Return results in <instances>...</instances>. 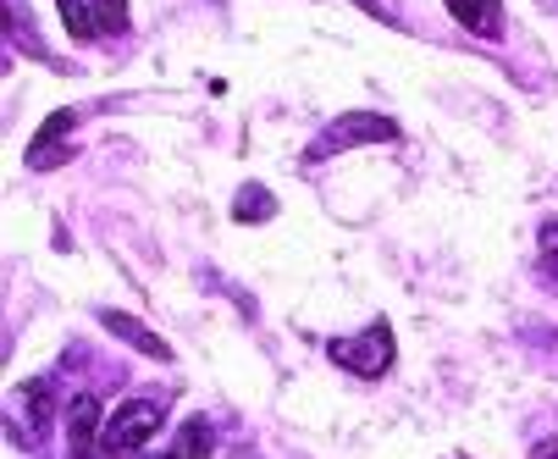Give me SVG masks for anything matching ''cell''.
<instances>
[{"label":"cell","mask_w":558,"mask_h":459,"mask_svg":"<svg viewBox=\"0 0 558 459\" xmlns=\"http://www.w3.org/2000/svg\"><path fill=\"white\" fill-rule=\"evenodd\" d=\"M398 138V122L376 117V111H343L332 128H322L310 138V161H327L338 149H354V144H392Z\"/></svg>","instance_id":"obj_1"},{"label":"cell","mask_w":558,"mask_h":459,"mask_svg":"<svg viewBox=\"0 0 558 459\" xmlns=\"http://www.w3.org/2000/svg\"><path fill=\"white\" fill-rule=\"evenodd\" d=\"M161 426H167V410L155 404V399H128L122 410H111V415H106V454L128 459V454L149 448Z\"/></svg>","instance_id":"obj_2"},{"label":"cell","mask_w":558,"mask_h":459,"mask_svg":"<svg viewBox=\"0 0 558 459\" xmlns=\"http://www.w3.org/2000/svg\"><path fill=\"white\" fill-rule=\"evenodd\" d=\"M327 354H332V365H343V371H354V376L371 382V376H387L398 343H392V327H387V322H371V327L354 333V338H332Z\"/></svg>","instance_id":"obj_3"},{"label":"cell","mask_w":558,"mask_h":459,"mask_svg":"<svg viewBox=\"0 0 558 459\" xmlns=\"http://www.w3.org/2000/svg\"><path fill=\"white\" fill-rule=\"evenodd\" d=\"M66 448H72V459H111L106 454V410L95 394H77L66 404Z\"/></svg>","instance_id":"obj_4"},{"label":"cell","mask_w":558,"mask_h":459,"mask_svg":"<svg viewBox=\"0 0 558 459\" xmlns=\"http://www.w3.org/2000/svg\"><path fill=\"white\" fill-rule=\"evenodd\" d=\"M12 404H17V415H12V443H17V448H39L45 432H50V415H56V404H50V376L23 382V394H17Z\"/></svg>","instance_id":"obj_5"},{"label":"cell","mask_w":558,"mask_h":459,"mask_svg":"<svg viewBox=\"0 0 558 459\" xmlns=\"http://www.w3.org/2000/svg\"><path fill=\"white\" fill-rule=\"evenodd\" d=\"M72 122H77V111H56V117L34 133V144H28V167H34V172H50V167H61V161L72 156V149L61 144V138L72 133Z\"/></svg>","instance_id":"obj_6"},{"label":"cell","mask_w":558,"mask_h":459,"mask_svg":"<svg viewBox=\"0 0 558 459\" xmlns=\"http://www.w3.org/2000/svg\"><path fill=\"white\" fill-rule=\"evenodd\" d=\"M100 322L111 327V338L133 343L138 354H149V360H172V343H167V338H155V333H149L144 322H133V316H122V311H106Z\"/></svg>","instance_id":"obj_7"},{"label":"cell","mask_w":558,"mask_h":459,"mask_svg":"<svg viewBox=\"0 0 558 459\" xmlns=\"http://www.w3.org/2000/svg\"><path fill=\"white\" fill-rule=\"evenodd\" d=\"M448 12H453V23H464L470 34H482V39L504 34V7L498 0H448Z\"/></svg>","instance_id":"obj_8"},{"label":"cell","mask_w":558,"mask_h":459,"mask_svg":"<svg viewBox=\"0 0 558 459\" xmlns=\"http://www.w3.org/2000/svg\"><path fill=\"white\" fill-rule=\"evenodd\" d=\"M210 448H216V432H210V421L194 415V421L178 426V437L155 454V459H210Z\"/></svg>","instance_id":"obj_9"},{"label":"cell","mask_w":558,"mask_h":459,"mask_svg":"<svg viewBox=\"0 0 558 459\" xmlns=\"http://www.w3.org/2000/svg\"><path fill=\"white\" fill-rule=\"evenodd\" d=\"M56 12H61V28L77 39V45H89L106 34V17L95 12V0H56Z\"/></svg>","instance_id":"obj_10"},{"label":"cell","mask_w":558,"mask_h":459,"mask_svg":"<svg viewBox=\"0 0 558 459\" xmlns=\"http://www.w3.org/2000/svg\"><path fill=\"white\" fill-rule=\"evenodd\" d=\"M232 216H238V221H271V216H277V200H271L260 183H250L244 194L232 200Z\"/></svg>","instance_id":"obj_11"},{"label":"cell","mask_w":558,"mask_h":459,"mask_svg":"<svg viewBox=\"0 0 558 459\" xmlns=\"http://www.w3.org/2000/svg\"><path fill=\"white\" fill-rule=\"evenodd\" d=\"M542 271H547V288L558 293V216L542 221Z\"/></svg>","instance_id":"obj_12"},{"label":"cell","mask_w":558,"mask_h":459,"mask_svg":"<svg viewBox=\"0 0 558 459\" xmlns=\"http://www.w3.org/2000/svg\"><path fill=\"white\" fill-rule=\"evenodd\" d=\"M95 12L106 17V34H122L128 28V0H95Z\"/></svg>","instance_id":"obj_13"},{"label":"cell","mask_w":558,"mask_h":459,"mask_svg":"<svg viewBox=\"0 0 558 459\" xmlns=\"http://www.w3.org/2000/svg\"><path fill=\"white\" fill-rule=\"evenodd\" d=\"M531 459H558V437H547V443H536V448H531Z\"/></svg>","instance_id":"obj_14"}]
</instances>
